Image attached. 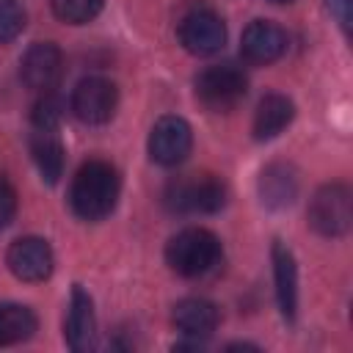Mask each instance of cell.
<instances>
[{
    "label": "cell",
    "instance_id": "52a82bcc",
    "mask_svg": "<svg viewBox=\"0 0 353 353\" xmlns=\"http://www.w3.org/2000/svg\"><path fill=\"white\" fill-rule=\"evenodd\" d=\"M179 41L193 55H215L226 44V25L212 8H190L179 19Z\"/></svg>",
    "mask_w": 353,
    "mask_h": 353
},
{
    "label": "cell",
    "instance_id": "44dd1931",
    "mask_svg": "<svg viewBox=\"0 0 353 353\" xmlns=\"http://www.w3.org/2000/svg\"><path fill=\"white\" fill-rule=\"evenodd\" d=\"M25 28V8L19 0H0V44L14 41Z\"/></svg>",
    "mask_w": 353,
    "mask_h": 353
},
{
    "label": "cell",
    "instance_id": "9c48e42d",
    "mask_svg": "<svg viewBox=\"0 0 353 353\" xmlns=\"http://www.w3.org/2000/svg\"><path fill=\"white\" fill-rule=\"evenodd\" d=\"M6 265L19 281L36 284V281L50 279V273L55 268V256L44 237H19L8 245Z\"/></svg>",
    "mask_w": 353,
    "mask_h": 353
},
{
    "label": "cell",
    "instance_id": "ffe728a7",
    "mask_svg": "<svg viewBox=\"0 0 353 353\" xmlns=\"http://www.w3.org/2000/svg\"><path fill=\"white\" fill-rule=\"evenodd\" d=\"M41 97L36 99L33 110H30V121L36 130H55L63 119V102L61 97L50 88V91H39Z\"/></svg>",
    "mask_w": 353,
    "mask_h": 353
},
{
    "label": "cell",
    "instance_id": "7402d4cb",
    "mask_svg": "<svg viewBox=\"0 0 353 353\" xmlns=\"http://www.w3.org/2000/svg\"><path fill=\"white\" fill-rule=\"evenodd\" d=\"M14 215H17V190H14L11 182L0 174V229L8 226Z\"/></svg>",
    "mask_w": 353,
    "mask_h": 353
},
{
    "label": "cell",
    "instance_id": "cb8c5ba5",
    "mask_svg": "<svg viewBox=\"0 0 353 353\" xmlns=\"http://www.w3.org/2000/svg\"><path fill=\"white\" fill-rule=\"evenodd\" d=\"M270 3H292V0H270Z\"/></svg>",
    "mask_w": 353,
    "mask_h": 353
},
{
    "label": "cell",
    "instance_id": "7c38bea8",
    "mask_svg": "<svg viewBox=\"0 0 353 353\" xmlns=\"http://www.w3.org/2000/svg\"><path fill=\"white\" fill-rule=\"evenodd\" d=\"M270 259H273V281H276L279 312H281L284 320H295V314H298V265H295V256L281 240H276L273 251H270Z\"/></svg>",
    "mask_w": 353,
    "mask_h": 353
},
{
    "label": "cell",
    "instance_id": "6da1fadb",
    "mask_svg": "<svg viewBox=\"0 0 353 353\" xmlns=\"http://www.w3.org/2000/svg\"><path fill=\"white\" fill-rule=\"evenodd\" d=\"M121 193L119 171L108 160H85L69 188V204L83 221H102L116 210Z\"/></svg>",
    "mask_w": 353,
    "mask_h": 353
},
{
    "label": "cell",
    "instance_id": "4fadbf2b",
    "mask_svg": "<svg viewBox=\"0 0 353 353\" xmlns=\"http://www.w3.org/2000/svg\"><path fill=\"white\" fill-rule=\"evenodd\" d=\"M94 336H97L94 303L83 287H74L69 301V314H66V345L74 353H83L94 347Z\"/></svg>",
    "mask_w": 353,
    "mask_h": 353
},
{
    "label": "cell",
    "instance_id": "8992f818",
    "mask_svg": "<svg viewBox=\"0 0 353 353\" xmlns=\"http://www.w3.org/2000/svg\"><path fill=\"white\" fill-rule=\"evenodd\" d=\"M119 105V88L108 77H83L72 91V113L83 124H108Z\"/></svg>",
    "mask_w": 353,
    "mask_h": 353
},
{
    "label": "cell",
    "instance_id": "d6986e66",
    "mask_svg": "<svg viewBox=\"0 0 353 353\" xmlns=\"http://www.w3.org/2000/svg\"><path fill=\"white\" fill-rule=\"evenodd\" d=\"M52 14L69 25H85L102 11V0H50Z\"/></svg>",
    "mask_w": 353,
    "mask_h": 353
},
{
    "label": "cell",
    "instance_id": "5b68a950",
    "mask_svg": "<svg viewBox=\"0 0 353 353\" xmlns=\"http://www.w3.org/2000/svg\"><path fill=\"white\" fill-rule=\"evenodd\" d=\"M309 226L323 237H342L350 229V190L342 182L323 185L306 210Z\"/></svg>",
    "mask_w": 353,
    "mask_h": 353
},
{
    "label": "cell",
    "instance_id": "30bf717a",
    "mask_svg": "<svg viewBox=\"0 0 353 353\" xmlns=\"http://www.w3.org/2000/svg\"><path fill=\"white\" fill-rule=\"evenodd\" d=\"M240 52L248 63L265 66L287 52V33L270 19H254L240 39Z\"/></svg>",
    "mask_w": 353,
    "mask_h": 353
},
{
    "label": "cell",
    "instance_id": "2e32d148",
    "mask_svg": "<svg viewBox=\"0 0 353 353\" xmlns=\"http://www.w3.org/2000/svg\"><path fill=\"white\" fill-rule=\"evenodd\" d=\"M292 119H295L292 99L284 94H268V97H262V102L256 105V113H254V124H251L254 138L270 141V138L281 135Z\"/></svg>",
    "mask_w": 353,
    "mask_h": 353
},
{
    "label": "cell",
    "instance_id": "277c9868",
    "mask_svg": "<svg viewBox=\"0 0 353 353\" xmlns=\"http://www.w3.org/2000/svg\"><path fill=\"white\" fill-rule=\"evenodd\" d=\"M248 91V77L234 63H218L204 69L196 77V97L207 110L226 113L232 110Z\"/></svg>",
    "mask_w": 353,
    "mask_h": 353
},
{
    "label": "cell",
    "instance_id": "8fae6325",
    "mask_svg": "<svg viewBox=\"0 0 353 353\" xmlns=\"http://www.w3.org/2000/svg\"><path fill=\"white\" fill-rule=\"evenodd\" d=\"M63 55L52 41H36L25 50L19 61V77L33 91H50L61 74Z\"/></svg>",
    "mask_w": 353,
    "mask_h": 353
},
{
    "label": "cell",
    "instance_id": "7a4b0ae2",
    "mask_svg": "<svg viewBox=\"0 0 353 353\" xmlns=\"http://www.w3.org/2000/svg\"><path fill=\"white\" fill-rule=\"evenodd\" d=\"M221 259V240L201 226H188L176 232L165 245V262L174 273L185 279L204 276Z\"/></svg>",
    "mask_w": 353,
    "mask_h": 353
},
{
    "label": "cell",
    "instance_id": "ac0fdd59",
    "mask_svg": "<svg viewBox=\"0 0 353 353\" xmlns=\"http://www.w3.org/2000/svg\"><path fill=\"white\" fill-rule=\"evenodd\" d=\"M36 314L22 303H0V347L17 345L33 336Z\"/></svg>",
    "mask_w": 353,
    "mask_h": 353
},
{
    "label": "cell",
    "instance_id": "5bb4252c",
    "mask_svg": "<svg viewBox=\"0 0 353 353\" xmlns=\"http://www.w3.org/2000/svg\"><path fill=\"white\" fill-rule=\"evenodd\" d=\"M171 320L185 336L199 342V339L210 336L218 328L221 314H218V306L212 301H207V298H185V301H179L174 306Z\"/></svg>",
    "mask_w": 353,
    "mask_h": 353
},
{
    "label": "cell",
    "instance_id": "ba28073f",
    "mask_svg": "<svg viewBox=\"0 0 353 353\" xmlns=\"http://www.w3.org/2000/svg\"><path fill=\"white\" fill-rule=\"evenodd\" d=\"M190 146H193V132H190V124L182 116L157 119L152 132H149V141H146L149 157L157 165H165V168L179 165L190 154Z\"/></svg>",
    "mask_w": 353,
    "mask_h": 353
},
{
    "label": "cell",
    "instance_id": "e0dca14e",
    "mask_svg": "<svg viewBox=\"0 0 353 353\" xmlns=\"http://www.w3.org/2000/svg\"><path fill=\"white\" fill-rule=\"evenodd\" d=\"M30 157L47 185H55L63 176V146L55 130H36L30 135Z\"/></svg>",
    "mask_w": 353,
    "mask_h": 353
},
{
    "label": "cell",
    "instance_id": "3957f363",
    "mask_svg": "<svg viewBox=\"0 0 353 353\" xmlns=\"http://www.w3.org/2000/svg\"><path fill=\"white\" fill-rule=\"evenodd\" d=\"M165 207L182 215H210L226 204V185L212 174H190L168 182Z\"/></svg>",
    "mask_w": 353,
    "mask_h": 353
},
{
    "label": "cell",
    "instance_id": "9a60e30c",
    "mask_svg": "<svg viewBox=\"0 0 353 353\" xmlns=\"http://www.w3.org/2000/svg\"><path fill=\"white\" fill-rule=\"evenodd\" d=\"M298 196V174L287 163H270L259 174V199L268 210H284Z\"/></svg>",
    "mask_w": 353,
    "mask_h": 353
},
{
    "label": "cell",
    "instance_id": "603a6c76",
    "mask_svg": "<svg viewBox=\"0 0 353 353\" xmlns=\"http://www.w3.org/2000/svg\"><path fill=\"white\" fill-rule=\"evenodd\" d=\"M331 3L336 6V14H339L342 25H347V6H350V0H331Z\"/></svg>",
    "mask_w": 353,
    "mask_h": 353
}]
</instances>
